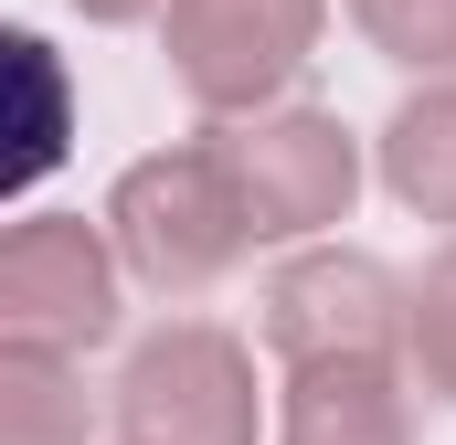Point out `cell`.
Masks as SVG:
<instances>
[{
    "mask_svg": "<svg viewBox=\"0 0 456 445\" xmlns=\"http://www.w3.org/2000/svg\"><path fill=\"white\" fill-rule=\"evenodd\" d=\"M393 339H403V287L361 244H308V255H287L265 276V350L287 371H308V360H393Z\"/></svg>",
    "mask_w": 456,
    "mask_h": 445,
    "instance_id": "obj_6",
    "label": "cell"
},
{
    "mask_svg": "<svg viewBox=\"0 0 456 445\" xmlns=\"http://www.w3.org/2000/svg\"><path fill=\"white\" fill-rule=\"evenodd\" d=\"M382 191L425 222H456V85L403 96L382 127Z\"/></svg>",
    "mask_w": 456,
    "mask_h": 445,
    "instance_id": "obj_9",
    "label": "cell"
},
{
    "mask_svg": "<svg viewBox=\"0 0 456 445\" xmlns=\"http://www.w3.org/2000/svg\"><path fill=\"white\" fill-rule=\"evenodd\" d=\"M202 149H213L233 213H244V244L330 233V222L350 213V191H361V138H350L330 107H255V117H224Z\"/></svg>",
    "mask_w": 456,
    "mask_h": 445,
    "instance_id": "obj_1",
    "label": "cell"
},
{
    "mask_svg": "<svg viewBox=\"0 0 456 445\" xmlns=\"http://www.w3.org/2000/svg\"><path fill=\"white\" fill-rule=\"evenodd\" d=\"M117 329V255L86 213L0 222V339L21 350H96Z\"/></svg>",
    "mask_w": 456,
    "mask_h": 445,
    "instance_id": "obj_5",
    "label": "cell"
},
{
    "mask_svg": "<svg viewBox=\"0 0 456 445\" xmlns=\"http://www.w3.org/2000/svg\"><path fill=\"white\" fill-rule=\"evenodd\" d=\"M96 414H86V371L64 350H21L0 339V445H86Z\"/></svg>",
    "mask_w": 456,
    "mask_h": 445,
    "instance_id": "obj_10",
    "label": "cell"
},
{
    "mask_svg": "<svg viewBox=\"0 0 456 445\" xmlns=\"http://www.w3.org/2000/svg\"><path fill=\"white\" fill-rule=\"evenodd\" d=\"M75 149V75L43 32L0 21V202H21L32 181H53Z\"/></svg>",
    "mask_w": 456,
    "mask_h": 445,
    "instance_id": "obj_7",
    "label": "cell"
},
{
    "mask_svg": "<svg viewBox=\"0 0 456 445\" xmlns=\"http://www.w3.org/2000/svg\"><path fill=\"white\" fill-rule=\"evenodd\" d=\"M117 445H255V360L213 319H170L117 371Z\"/></svg>",
    "mask_w": 456,
    "mask_h": 445,
    "instance_id": "obj_3",
    "label": "cell"
},
{
    "mask_svg": "<svg viewBox=\"0 0 456 445\" xmlns=\"http://www.w3.org/2000/svg\"><path fill=\"white\" fill-rule=\"evenodd\" d=\"M403 339H414L425 392H446V403H456V244L414 276V297H403Z\"/></svg>",
    "mask_w": 456,
    "mask_h": 445,
    "instance_id": "obj_12",
    "label": "cell"
},
{
    "mask_svg": "<svg viewBox=\"0 0 456 445\" xmlns=\"http://www.w3.org/2000/svg\"><path fill=\"white\" fill-rule=\"evenodd\" d=\"M319 21H330V0H159L170 75L202 117L276 107V85L319 53Z\"/></svg>",
    "mask_w": 456,
    "mask_h": 445,
    "instance_id": "obj_4",
    "label": "cell"
},
{
    "mask_svg": "<svg viewBox=\"0 0 456 445\" xmlns=\"http://www.w3.org/2000/svg\"><path fill=\"white\" fill-rule=\"evenodd\" d=\"M361 43L382 64H414V75H456V0H350Z\"/></svg>",
    "mask_w": 456,
    "mask_h": 445,
    "instance_id": "obj_11",
    "label": "cell"
},
{
    "mask_svg": "<svg viewBox=\"0 0 456 445\" xmlns=\"http://www.w3.org/2000/svg\"><path fill=\"white\" fill-rule=\"evenodd\" d=\"M96 233H107L117 276H138L159 297H202L213 276H233V255H244V213H233V191H224V170H213L202 138L117 170Z\"/></svg>",
    "mask_w": 456,
    "mask_h": 445,
    "instance_id": "obj_2",
    "label": "cell"
},
{
    "mask_svg": "<svg viewBox=\"0 0 456 445\" xmlns=\"http://www.w3.org/2000/svg\"><path fill=\"white\" fill-rule=\"evenodd\" d=\"M75 11H86V21H149L159 0H75Z\"/></svg>",
    "mask_w": 456,
    "mask_h": 445,
    "instance_id": "obj_13",
    "label": "cell"
},
{
    "mask_svg": "<svg viewBox=\"0 0 456 445\" xmlns=\"http://www.w3.org/2000/svg\"><path fill=\"white\" fill-rule=\"evenodd\" d=\"M276 445H414V403H403L393 360H308V371H287Z\"/></svg>",
    "mask_w": 456,
    "mask_h": 445,
    "instance_id": "obj_8",
    "label": "cell"
}]
</instances>
